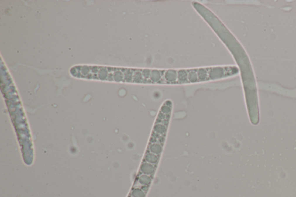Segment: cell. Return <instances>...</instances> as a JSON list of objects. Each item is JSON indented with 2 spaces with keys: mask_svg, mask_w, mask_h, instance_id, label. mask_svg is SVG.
I'll return each mask as SVG.
<instances>
[{
  "mask_svg": "<svg viewBox=\"0 0 296 197\" xmlns=\"http://www.w3.org/2000/svg\"><path fill=\"white\" fill-rule=\"evenodd\" d=\"M152 179L149 175L143 174L141 175L139 178V182L141 184L144 186H147L149 185L151 183Z\"/></svg>",
  "mask_w": 296,
  "mask_h": 197,
  "instance_id": "obj_5",
  "label": "cell"
},
{
  "mask_svg": "<svg viewBox=\"0 0 296 197\" xmlns=\"http://www.w3.org/2000/svg\"><path fill=\"white\" fill-rule=\"evenodd\" d=\"M140 170L143 174H147V175H151L154 172L155 167L153 164L146 162V163H144L141 165Z\"/></svg>",
  "mask_w": 296,
  "mask_h": 197,
  "instance_id": "obj_1",
  "label": "cell"
},
{
  "mask_svg": "<svg viewBox=\"0 0 296 197\" xmlns=\"http://www.w3.org/2000/svg\"><path fill=\"white\" fill-rule=\"evenodd\" d=\"M167 130V127L166 124L157 123L153 127V131L159 135H164L166 134Z\"/></svg>",
  "mask_w": 296,
  "mask_h": 197,
  "instance_id": "obj_2",
  "label": "cell"
},
{
  "mask_svg": "<svg viewBox=\"0 0 296 197\" xmlns=\"http://www.w3.org/2000/svg\"><path fill=\"white\" fill-rule=\"evenodd\" d=\"M145 160L146 162L148 163L152 164H156L157 163L159 158L157 155L155 154H153L152 153H147L145 156Z\"/></svg>",
  "mask_w": 296,
  "mask_h": 197,
  "instance_id": "obj_3",
  "label": "cell"
},
{
  "mask_svg": "<svg viewBox=\"0 0 296 197\" xmlns=\"http://www.w3.org/2000/svg\"><path fill=\"white\" fill-rule=\"evenodd\" d=\"M145 193L139 189H134L132 192V197H145Z\"/></svg>",
  "mask_w": 296,
  "mask_h": 197,
  "instance_id": "obj_6",
  "label": "cell"
},
{
  "mask_svg": "<svg viewBox=\"0 0 296 197\" xmlns=\"http://www.w3.org/2000/svg\"><path fill=\"white\" fill-rule=\"evenodd\" d=\"M149 149L150 153H152L153 154H155L156 155L160 154V153L162 152L163 150V147L161 145L156 143H153L151 145H150Z\"/></svg>",
  "mask_w": 296,
  "mask_h": 197,
  "instance_id": "obj_4",
  "label": "cell"
}]
</instances>
